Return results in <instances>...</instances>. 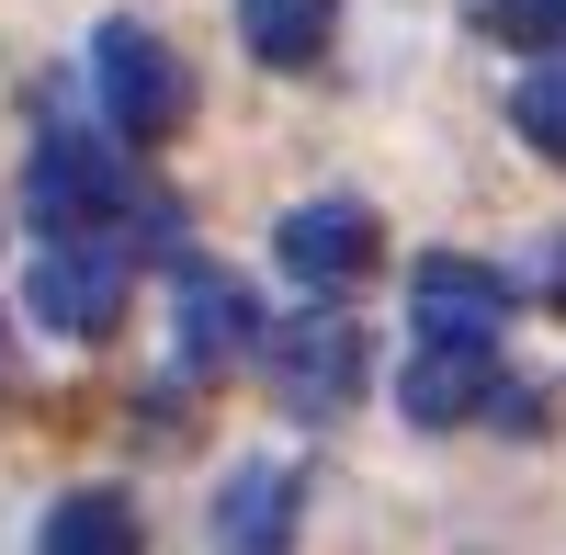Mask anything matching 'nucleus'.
<instances>
[{
	"instance_id": "1",
	"label": "nucleus",
	"mask_w": 566,
	"mask_h": 555,
	"mask_svg": "<svg viewBox=\"0 0 566 555\" xmlns=\"http://www.w3.org/2000/svg\"><path fill=\"white\" fill-rule=\"evenodd\" d=\"M23 216H34V239H103L125 216V159L80 125H45L34 170H23Z\"/></svg>"
},
{
	"instance_id": "2",
	"label": "nucleus",
	"mask_w": 566,
	"mask_h": 555,
	"mask_svg": "<svg viewBox=\"0 0 566 555\" xmlns=\"http://www.w3.org/2000/svg\"><path fill=\"white\" fill-rule=\"evenodd\" d=\"M91 80H103V114L136 136V148L181 136V114H193V69H181L148 23H103L91 34Z\"/></svg>"
},
{
	"instance_id": "3",
	"label": "nucleus",
	"mask_w": 566,
	"mask_h": 555,
	"mask_svg": "<svg viewBox=\"0 0 566 555\" xmlns=\"http://www.w3.org/2000/svg\"><path fill=\"white\" fill-rule=\"evenodd\" d=\"M23 306H34V329H57V341H103L125 317V250L114 239H45Z\"/></svg>"
},
{
	"instance_id": "4",
	"label": "nucleus",
	"mask_w": 566,
	"mask_h": 555,
	"mask_svg": "<svg viewBox=\"0 0 566 555\" xmlns=\"http://www.w3.org/2000/svg\"><path fill=\"white\" fill-rule=\"evenodd\" d=\"M408 317H419V341H476V352H499V329H510V272L464 261V250H431V261L408 272Z\"/></svg>"
},
{
	"instance_id": "5",
	"label": "nucleus",
	"mask_w": 566,
	"mask_h": 555,
	"mask_svg": "<svg viewBox=\"0 0 566 555\" xmlns=\"http://www.w3.org/2000/svg\"><path fill=\"white\" fill-rule=\"evenodd\" d=\"M272 261L295 272L306 295H340V284H363L374 272V205H352V193H317V205H295L272 227Z\"/></svg>"
},
{
	"instance_id": "6",
	"label": "nucleus",
	"mask_w": 566,
	"mask_h": 555,
	"mask_svg": "<svg viewBox=\"0 0 566 555\" xmlns=\"http://www.w3.org/2000/svg\"><path fill=\"white\" fill-rule=\"evenodd\" d=\"M170 329H181V363H193V375H216V363L261 352V306H250V284H239V272H216V261H181Z\"/></svg>"
},
{
	"instance_id": "7",
	"label": "nucleus",
	"mask_w": 566,
	"mask_h": 555,
	"mask_svg": "<svg viewBox=\"0 0 566 555\" xmlns=\"http://www.w3.org/2000/svg\"><path fill=\"white\" fill-rule=\"evenodd\" d=\"M272 386H283V408H340L363 386V329L352 317H295V329H272Z\"/></svg>"
},
{
	"instance_id": "8",
	"label": "nucleus",
	"mask_w": 566,
	"mask_h": 555,
	"mask_svg": "<svg viewBox=\"0 0 566 555\" xmlns=\"http://www.w3.org/2000/svg\"><path fill=\"white\" fill-rule=\"evenodd\" d=\"M499 397V363L476 341H419L408 352V375H397V408L419 431H453V420H476V408Z\"/></svg>"
},
{
	"instance_id": "9",
	"label": "nucleus",
	"mask_w": 566,
	"mask_h": 555,
	"mask_svg": "<svg viewBox=\"0 0 566 555\" xmlns=\"http://www.w3.org/2000/svg\"><path fill=\"white\" fill-rule=\"evenodd\" d=\"M283 544H295V465H227L216 555H283Z\"/></svg>"
},
{
	"instance_id": "10",
	"label": "nucleus",
	"mask_w": 566,
	"mask_h": 555,
	"mask_svg": "<svg viewBox=\"0 0 566 555\" xmlns=\"http://www.w3.org/2000/svg\"><path fill=\"white\" fill-rule=\"evenodd\" d=\"M239 34L261 69H317L328 57V0H239Z\"/></svg>"
},
{
	"instance_id": "11",
	"label": "nucleus",
	"mask_w": 566,
	"mask_h": 555,
	"mask_svg": "<svg viewBox=\"0 0 566 555\" xmlns=\"http://www.w3.org/2000/svg\"><path fill=\"white\" fill-rule=\"evenodd\" d=\"M45 555H136V511L103 499V488H80V499L45 511Z\"/></svg>"
},
{
	"instance_id": "12",
	"label": "nucleus",
	"mask_w": 566,
	"mask_h": 555,
	"mask_svg": "<svg viewBox=\"0 0 566 555\" xmlns=\"http://www.w3.org/2000/svg\"><path fill=\"white\" fill-rule=\"evenodd\" d=\"M510 125H522V148L566 159V45H555V57H533V69H522V91H510Z\"/></svg>"
},
{
	"instance_id": "13",
	"label": "nucleus",
	"mask_w": 566,
	"mask_h": 555,
	"mask_svg": "<svg viewBox=\"0 0 566 555\" xmlns=\"http://www.w3.org/2000/svg\"><path fill=\"white\" fill-rule=\"evenodd\" d=\"M488 34H499V45H533V57H555V45H566V0H488Z\"/></svg>"
}]
</instances>
